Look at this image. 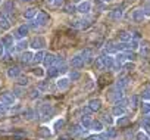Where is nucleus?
<instances>
[{
    "label": "nucleus",
    "instance_id": "26",
    "mask_svg": "<svg viewBox=\"0 0 150 140\" xmlns=\"http://www.w3.org/2000/svg\"><path fill=\"white\" fill-rule=\"evenodd\" d=\"M65 12L66 14H74V12H77V6H74V5H69L65 8Z\"/></svg>",
    "mask_w": 150,
    "mask_h": 140
},
{
    "label": "nucleus",
    "instance_id": "32",
    "mask_svg": "<svg viewBox=\"0 0 150 140\" xmlns=\"http://www.w3.org/2000/svg\"><path fill=\"white\" fill-rule=\"evenodd\" d=\"M143 99H150V89H146L143 92Z\"/></svg>",
    "mask_w": 150,
    "mask_h": 140
},
{
    "label": "nucleus",
    "instance_id": "41",
    "mask_svg": "<svg viewBox=\"0 0 150 140\" xmlns=\"http://www.w3.org/2000/svg\"><path fill=\"white\" fill-rule=\"evenodd\" d=\"M103 2H110V0H103Z\"/></svg>",
    "mask_w": 150,
    "mask_h": 140
},
{
    "label": "nucleus",
    "instance_id": "4",
    "mask_svg": "<svg viewBox=\"0 0 150 140\" xmlns=\"http://www.w3.org/2000/svg\"><path fill=\"white\" fill-rule=\"evenodd\" d=\"M47 46V41L44 37L41 36H37V37H33L30 40V47L34 50V52H38V50H44V47Z\"/></svg>",
    "mask_w": 150,
    "mask_h": 140
},
{
    "label": "nucleus",
    "instance_id": "1",
    "mask_svg": "<svg viewBox=\"0 0 150 140\" xmlns=\"http://www.w3.org/2000/svg\"><path fill=\"white\" fill-rule=\"evenodd\" d=\"M49 22H50V16H49L46 12H38L37 16H35L34 19H31L30 22H27V24H28L30 30H35V31H37V30L46 27Z\"/></svg>",
    "mask_w": 150,
    "mask_h": 140
},
{
    "label": "nucleus",
    "instance_id": "13",
    "mask_svg": "<svg viewBox=\"0 0 150 140\" xmlns=\"http://www.w3.org/2000/svg\"><path fill=\"white\" fill-rule=\"evenodd\" d=\"M56 59H57V56L54 55V53H52V52H47L46 55H44V59H43V63L46 65V66H49V68H52L54 63H56Z\"/></svg>",
    "mask_w": 150,
    "mask_h": 140
},
{
    "label": "nucleus",
    "instance_id": "5",
    "mask_svg": "<svg viewBox=\"0 0 150 140\" xmlns=\"http://www.w3.org/2000/svg\"><path fill=\"white\" fill-rule=\"evenodd\" d=\"M93 9V3L90 2V0H81V2L77 5V12L83 16H87Z\"/></svg>",
    "mask_w": 150,
    "mask_h": 140
},
{
    "label": "nucleus",
    "instance_id": "22",
    "mask_svg": "<svg viewBox=\"0 0 150 140\" xmlns=\"http://www.w3.org/2000/svg\"><path fill=\"white\" fill-rule=\"evenodd\" d=\"M88 108H90L91 111H99V109H100V100H99V99L90 100V103H88Z\"/></svg>",
    "mask_w": 150,
    "mask_h": 140
},
{
    "label": "nucleus",
    "instance_id": "42",
    "mask_svg": "<svg viewBox=\"0 0 150 140\" xmlns=\"http://www.w3.org/2000/svg\"><path fill=\"white\" fill-rule=\"evenodd\" d=\"M147 3H150V0H149V2H147Z\"/></svg>",
    "mask_w": 150,
    "mask_h": 140
},
{
    "label": "nucleus",
    "instance_id": "27",
    "mask_svg": "<svg viewBox=\"0 0 150 140\" xmlns=\"http://www.w3.org/2000/svg\"><path fill=\"white\" fill-rule=\"evenodd\" d=\"M125 111H124V108L122 106H116V108H113V114L115 115H122Z\"/></svg>",
    "mask_w": 150,
    "mask_h": 140
},
{
    "label": "nucleus",
    "instance_id": "28",
    "mask_svg": "<svg viewBox=\"0 0 150 140\" xmlns=\"http://www.w3.org/2000/svg\"><path fill=\"white\" fill-rule=\"evenodd\" d=\"M62 5H63V0H53V3H52L53 8H60Z\"/></svg>",
    "mask_w": 150,
    "mask_h": 140
},
{
    "label": "nucleus",
    "instance_id": "10",
    "mask_svg": "<svg viewBox=\"0 0 150 140\" xmlns=\"http://www.w3.org/2000/svg\"><path fill=\"white\" fill-rule=\"evenodd\" d=\"M86 59L83 58V55L81 53H77V55H74L72 58H71V65L74 66V68H83L84 65H86Z\"/></svg>",
    "mask_w": 150,
    "mask_h": 140
},
{
    "label": "nucleus",
    "instance_id": "33",
    "mask_svg": "<svg viewBox=\"0 0 150 140\" xmlns=\"http://www.w3.org/2000/svg\"><path fill=\"white\" fill-rule=\"evenodd\" d=\"M143 9H144V14H146V16H150V3H147V5H146Z\"/></svg>",
    "mask_w": 150,
    "mask_h": 140
},
{
    "label": "nucleus",
    "instance_id": "9",
    "mask_svg": "<svg viewBox=\"0 0 150 140\" xmlns=\"http://www.w3.org/2000/svg\"><path fill=\"white\" fill-rule=\"evenodd\" d=\"M146 18H147V16H146L143 8H137V9H134L132 14H131V19H132L134 22H143Z\"/></svg>",
    "mask_w": 150,
    "mask_h": 140
},
{
    "label": "nucleus",
    "instance_id": "12",
    "mask_svg": "<svg viewBox=\"0 0 150 140\" xmlns=\"http://www.w3.org/2000/svg\"><path fill=\"white\" fill-rule=\"evenodd\" d=\"M138 53H140L143 58H147V56L150 55V41H149V40H140Z\"/></svg>",
    "mask_w": 150,
    "mask_h": 140
},
{
    "label": "nucleus",
    "instance_id": "2",
    "mask_svg": "<svg viewBox=\"0 0 150 140\" xmlns=\"http://www.w3.org/2000/svg\"><path fill=\"white\" fill-rule=\"evenodd\" d=\"M113 65H115V56H112V55L103 53L96 59V66L99 69H110Z\"/></svg>",
    "mask_w": 150,
    "mask_h": 140
},
{
    "label": "nucleus",
    "instance_id": "40",
    "mask_svg": "<svg viewBox=\"0 0 150 140\" xmlns=\"http://www.w3.org/2000/svg\"><path fill=\"white\" fill-rule=\"evenodd\" d=\"M46 2H47L49 5H52V3H53V0H46Z\"/></svg>",
    "mask_w": 150,
    "mask_h": 140
},
{
    "label": "nucleus",
    "instance_id": "38",
    "mask_svg": "<svg viewBox=\"0 0 150 140\" xmlns=\"http://www.w3.org/2000/svg\"><path fill=\"white\" fill-rule=\"evenodd\" d=\"M138 139H140V140H147V137H146L144 134H141V133L138 134Z\"/></svg>",
    "mask_w": 150,
    "mask_h": 140
},
{
    "label": "nucleus",
    "instance_id": "17",
    "mask_svg": "<svg viewBox=\"0 0 150 140\" xmlns=\"http://www.w3.org/2000/svg\"><path fill=\"white\" fill-rule=\"evenodd\" d=\"M118 38H119V41H122V43H129V41L132 40V36H131V33H128V31H119Z\"/></svg>",
    "mask_w": 150,
    "mask_h": 140
},
{
    "label": "nucleus",
    "instance_id": "20",
    "mask_svg": "<svg viewBox=\"0 0 150 140\" xmlns=\"http://www.w3.org/2000/svg\"><path fill=\"white\" fill-rule=\"evenodd\" d=\"M13 2H6L5 5H3V14H6V15H9V16H12V12H13Z\"/></svg>",
    "mask_w": 150,
    "mask_h": 140
},
{
    "label": "nucleus",
    "instance_id": "15",
    "mask_svg": "<svg viewBox=\"0 0 150 140\" xmlns=\"http://www.w3.org/2000/svg\"><path fill=\"white\" fill-rule=\"evenodd\" d=\"M33 59H34V53L31 50H25V52L21 53V62L22 63H30V62H33Z\"/></svg>",
    "mask_w": 150,
    "mask_h": 140
},
{
    "label": "nucleus",
    "instance_id": "37",
    "mask_svg": "<svg viewBox=\"0 0 150 140\" xmlns=\"http://www.w3.org/2000/svg\"><path fill=\"white\" fill-rule=\"evenodd\" d=\"M27 83H28V78L27 77H22L21 78V84H27Z\"/></svg>",
    "mask_w": 150,
    "mask_h": 140
},
{
    "label": "nucleus",
    "instance_id": "7",
    "mask_svg": "<svg viewBox=\"0 0 150 140\" xmlns=\"http://www.w3.org/2000/svg\"><path fill=\"white\" fill-rule=\"evenodd\" d=\"M12 27V16L6 15V14H0V30L2 31H8Z\"/></svg>",
    "mask_w": 150,
    "mask_h": 140
},
{
    "label": "nucleus",
    "instance_id": "25",
    "mask_svg": "<svg viewBox=\"0 0 150 140\" xmlns=\"http://www.w3.org/2000/svg\"><path fill=\"white\" fill-rule=\"evenodd\" d=\"M33 72H34V75H37V77H43V75H44V71H43V68H41V66L34 68V69H33Z\"/></svg>",
    "mask_w": 150,
    "mask_h": 140
},
{
    "label": "nucleus",
    "instance_id": "8",
    "mask_svg": "<svg viewBox=\"0 0 150 140\" xmlns=\"http://www.w3.org/2000/svg\"><path fill=\"white\" fill-rule=\"evenodd\" d=\"M2 43H3V46H5V49H6L8 52H11V53L15 52V38H13L12 34L5 36V37L2 38Z\"/></svg>",
    "mask_w": 150,
    "mask_h": 140
},
{
    "label": "nucleus",
    "instance_id": "6",
    "mask_svg": "<svg viewBox=\"0 0 150 140\" xmlns=\"http://www.w3.org/2000/svg\"><path fill=\"white\" fill-rule=\"evenodd\" d=\"M28 33H30V27H28V24H22V25H19V27L15 30V33H13L12 36H13V38L18 41V40L25 38Z\"/></svg>",
    "mask_w": 150,
    "mask_h": 140
},
{
    "label": "nucleus",
    "instance_id": "18",
    "mask_svg": "<svg viewBox=\"0 0 150 140\" xmlns=\"http://www.w3.org/2000/svg\"><path fill=\"white\" fill-rule=\"evenodd\" d=\"M19 74H21V69L18 66H12V68L8 69V77L9 78H16V77H19Z\"/></svg>",
    "mask_w": 150,
    "mask_h": 140
},
{
    "label": "nucleus",
    "instance_id": "29",
    "mask_svg": "<svg viewBox=\"0 0 150 140\" xmlns=\"http://www.w3.org/2000/svg\"><path fill=\"white\" fill-rule=\"evenodd\" d=\"M5 52H6V49H5V46H3V43H2V40H0V59L3 58V55H5Z\"/></svg>",
    "mask_w": 150,
    "mask_h": 140
},
{
    "label": "nucleus",
    "instance_id": "30",
    "mask_svg": "<svg viewBox=\"0 0 150 140\" xmlns=\"http://www.w3.org/2000/svg\"><path fill=\"white\" fill-rule=\"evenodd\" d=\"M93 130H102V124L99 121H94L93 122Z\"/></svg>",
    "mask_w": 150,
    "mask_h": 140
},
{
    "label": "nucleus",
    "instance_id": "39",
    "mask_svg": "<svg viewBox=\"0 0 150 140\" xmlns=\"http://www.w3.org/2000/svg\"><path fill=\"white\" fill-rule=\"evenodd\" d=\"M19 2H21V3H31L33 0H19Z\"/></svg>",
    "mask_w": 150,
    "mask_h": 140
},
{
    "label": "nucleus",
    "instance_id": "3",
    "mask_svg": "<svg viewBox=\"0 0 150 140\" xmlns=\"http://www.w3.org/2000/svg\"><path fill=\"white\" fill-rule=\"evenodd\" d=\"M91 24H93L91 22V18H87V16H83L80 19H72L69 22V25L72 28H75V30H87Z\"/></svg>",
    "mask_w": 150,
    "mask_h": 140
},
{
    "label": "nucleus",
    "instance_id": "21",
    "mask_svg": "<svg viewBox=\"0 0 150 140\" xmlns=\"http://www.w3.org/2000/svg\"><path fill=\"white\" fill-rule=\"evenodd\" d=\"M44 55H46L44 50H38V52H35V53H34V59H33V62H34V63H40V62H43Z\"/></svg>",
    "mask_w": 150,
    "mask_h": 140
},
{
    "label": "nucleus",
    "instance_id": "43",
    "mask_svg": "<svg viewBox=\"0 0 150 140\" xmlns=\"http://www.w3.org/2000/svg\"><path fill=\"white\" fill-rule=\"evenodd\" d=\"M0 3H2V0H0Z\"/></svg>",
    "mask_w": 150,
    "mask_h": 140
},
{
    "label": "nucleus",
    "instance_id": "35",
    "mask_svg": "<svg viewBox=\"0 0 150 140\" xmlns=\"http://www.w3.org/2000/svg\"><path fill=\"white\" fill-rule=\"evenodd\" d=\"M3 99H5L6 102H12V97H11L9 95H3Z\"/></svg>",
    "mask_w": 150,
    "mask_h": 140
},
{
    "label": "nucleus",
    "instance_id": "31",
    "mask_svg": "<svg viewBox=\"0 0 150 140\" xmlns=\"http://www.w3.org/2000/svg\"><path fill=\"white\" fill-rule=\"evenodd\" d=\"M143 112L144 114H149L150 112V103H144L143 105Z\"/></svg>",
    "mask_w": 150,
    "mask_h": 140
},
{
    "label": "nucleus",
    "instance_id": "36",
    "mask_svg": "<svg viewBox=\"0 0 150 140\" xmlns=\"http://www.w3.org/2000/svg\"><path fill=\"white\" fill-rule=\"evenodd\" d=\"M83 124H84L86 127H88V125H90V119H88V118H84V119H83Z\"/></svg>",
    "mask_w": 150,
    "mask_h": 140
},
{
    "label": "nucleus",
    "instance_id": "11",
    "mask_svg": "<svg viewBox=\"0 0 150 140\" xmlns=\"http://www.w3.org/2000/svg\"><path fill=\"white\" fill-rule=\"evenodd\" d=\"M124 16V6H116L112 11H109V18L112 21H119Z\"/></svg>",
    "mask_w": 150,
    "mask_h": 140
},
{
    "label": "nucleus",
    "instance_id": "19",
    "mask_svg": "<svg viewBox=\"0 0 150 140\" xmlns=\"http://www.w3.org/2000/svg\"><path fill=\"white\" fill-rule=\"evenodd\" d=\"M57 87H59L60 90H66V89L69 87V78H66V77L59 78V80H57Z\"/></svg>",
    "mask_w": 150,
    "mask_h": 140
},
{
    "label": "nucleus",
    "instance_id": "23",
    "mask_svg": "<svg viewBox=\"0 0 150 140\" xmlns=\"http://www.w3.org/2000/svg\"><path fill=\"white\" fill-rule=\"evenodd\" d=\"M138 47H140V41L137 38H132L129 41V50L131 52H135V50H138Z\"/></svg>",
    "mask_w": 150,
    "mask_h": 140
},
{
    "label": "nucleus",
    "instance_id": "14",
    "mask_svg": "<svg viewBox=\"0 0 150 140\" xmlns=\"http://www.w3.org/2000/svg\"><path fill=\"white\" fill-rule=\"evenodd\" d=\"M27 47H30V41L27 40V38H22V40H18L16 43H15V50L16 52H25L27 50Z\"/></svg>",
    "mask_w": 150,
    "mask_h": 140
},
{
    "label": "nucleus",
    "instance_id": "34",
    "mask_svg": "<svg viewBox=\"0 0 150 140\" xmlns=\"http://www.w3.org/2000/svg\"><path fill=\"white\" fill-rule=\"evenodd\" d=\"M124 66L128 69V71H132L134 69V63H124Z\"/></svg>",
    "mask_w": 150,
    "mask_h": 140
},
{
    "label": "nucleus",
    "instance_id": "24",
    "mask_svg": "<svg viewBox=\"0 0 150 140\" xmlns=\"http://www.w3.org/2000/svg\"><path fill=\"white\" fill-rule=\"evenodd\" d=\"M78 78H80V72L77 71V69H72V71H69V80L77 81Z\"/></svg>",
    "mask_w": 150,
    "mask_h": 140
},
{
    "label": "nucleus",
    "instance_id": "16",
    "mask_svg": "<svg viewBox=\"0 0 150 140\" xmlns=\"http://www.w3.org/2000/svg\"><path fill=\"white\" fill-rule=\"evenodd\" d=\"M37 14H38V9L37 8H28L25 12H24V18L25 19H34L35 16H37Z\"/></svg>",
    "mask_w": 150,
    "mask_h": 140
}]
</instances>
